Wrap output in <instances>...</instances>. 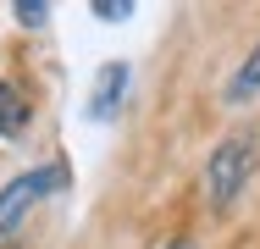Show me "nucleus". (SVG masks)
I'll return each mask as SVG.
<instances>
[{
    "label": "nucleus",
    "instance_id": "1",
    "mask_svg": "<svg viewBox=\"0 0 260 249\" xmlns=\"http://www.w3.org/2000/svg\"><path fill=\"white\" fill-rule=\"evenodd\" d=\"M249 172H255V133H233V139H221L216 155H210V166H205V194H210V205L227 210V205L238 199V189L249 183Z\"/></svg>",
    "mask_w": 260,
    "mask_h": 249
},
{
    "label": "nucleus",
    "instance_id": "2",
    "mask_svg": "<svg viewBox=\"0 0 260 249\" xmlns=\"http://www.w3.org/2000/svg\"><path fill=\"white\" fill-rule=\"evenodd\" d=\"M61 177H67L61 166H45V172H22V177H11V183L0 189V238H6V233H11V227H17L39 199L50 194V189H61Z\"/></svg>",
    "mask_w": 260,
    "mask_h": 249
},
{
    "label": "nucleus",
    "instance_id": "3",
    "mask_svg": "<svg viewBox=\"0 0 260 249\" xmlns=\"http://www.w3.org/2000/svg\"><path fill=\"white\" fill-rule=\"evenodd\" d=\"M127 78H133L127 61H105L100 72H94V89H89V105H83L89 122H111L116 116V105L127 100Z\"/></svg>",
    "mask_w": 260,
    "mask_h": 249
},
{
    "label": "nucleus",
    "instance_id": "4",
    "mask_svg": "<svg viewBox=\"0 0 260 249\" xmlns=\"http://www.w3.org/2000/svg\"><path fill=\"white\" fill-rule=\"evenodd\" d=\"M28 128V100L17 95V83L0 78V139H17Z\"/></svg>",
    "mask_w": 260,
    "mask_h": 249
},
{
    "label": "nucleus",
    "instance_id": "5",
    "mask_svg": "<svg viewBox=\"0 0 260 249\" xmlns=\"http://www.w3.org/2000/svg\"><path fill=\"white\" fill-rule=\"evenodd\" d=\"M255 95H260V45L249 50V61L238 67V78L227 83V100H233V105H244V100H255Z\"/></svg>",
    "mask_w": 260,
    "mask_h": 249
},
{
    "label": "nucleus",
    "instance_id": "6",
    "mask_svg": "<svg viewBox=\"0 0 260 249\" xmlns=\"http://www.w3.org/2000/svg\"><path fill=\"white\" fill-rule=\"evenodd\" d=\"M45 17H50V6H34V0H22V6H17V22H28V28H34V22H45Z\"/></svg>",
    "mask_w": 260,
    "mask_h": 249
},
{
    "label": "nucleus",
    "instance_id": "7",
    "mask_svg": "<svg viewBox=\"0 0 260 249\" xmlns=\"http://www.w3.org/2000/svg\"><path fill=\"white\" fill-rule=\"evenodd\" d=\"M94 11H100L105 22H127V17H133V6H122V0H105V6H94Z\"/></svg>",
    "mask_w": 260,
    "mask_h": 249
},
{
    "label": "nucleus",
    "instance_id": "8",
    "mask_svg": "<svg viewBox=\"0 0 260 249\" xmlns=\"http://www.w3.org/2000/svg\"><path fill=\"white\" fill-rule=\"evenodd\" d=\"M177 249H183V244H177Z\"/></svg>",
    "mask_w": 260,
    "mask_h": 249
}]
</instances>
